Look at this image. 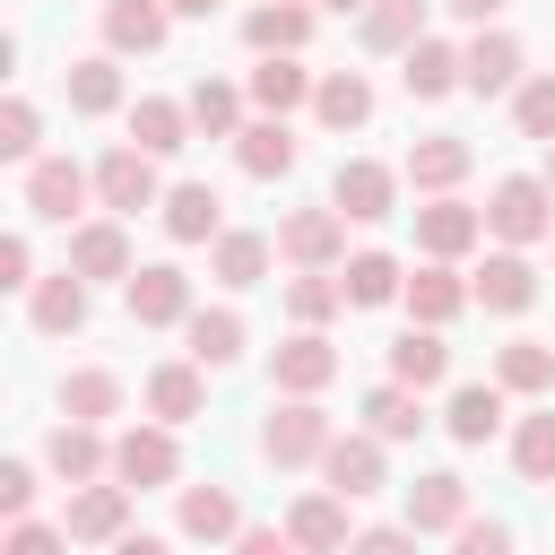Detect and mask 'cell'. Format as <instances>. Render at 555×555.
Segmentation results:
<instances>
[{
  "instance_id": "cell-1",
  "label": "cell",
  "mask_w": 555,
  "mask_h": 555,
  "mask_svg": "<svg viewBox=\"0 0 555 555\" xmlns=\"http://www.w3.org/2000/svg\"><path fill=\"white\" fill-rule=\"evenodd\" d=\"M330 408L312 399V390H278V408L260 416V460L269 468H321V451H330Z\"/></svg>"
},
{
  "instance_id": "cell-2",
  "label": "cell",
  "mask_w": 555,
  "mask_h": 555,
  "mask_svg": "<svg viewBox=\"0 0 555 555\" xmlns=\"http://www.w3.org/2000/svg\"><path fill=\"white\" fill-rule=\"evenodd\" d=\"M486 234L494 243H555V182L546 173H503L494 191H486Z\"/></svg>"
},
{
  "instance_id": "cell-3",
  "label": "cell",
  "mask_w": 555,
  "mask_h": 555,
  "mask_svg": "<svg viewBox=\"0 0 555 555\" xmlns=\"http://www.w3.org/2000/svg\"><path fill=\"white\" fill-rule=\"evenodd\" d=\"M130 494H139V486H121V477H87V486H69V503H61L69 546H121V538H130Z\"/></svg>"
},
{
  "instance_id": "cell-4",
  "label": "cell",
  "mask_w": 555,
  "mask_h": 555,
  "mask_svg": "<svg viewBox=\"0 0 555 555\" xmlns=\"http://www.w3.org/2000/svg\"><path fill=\"white\" fill-rule=\"evenodd\" d=\"M156 165H165V156H147L139 139L104 147V156H95V208H113V217H139V208H156V199H165Z\"/></svg>"
},
{
  "instance_id": "cell-5",
  "label": "cell",
  "mask_w": 555,
  "mask_h": 555,
  "mask_svg": "<svg viewBox=\"0 0 555 555\" xmlns=\"http://www.w3.org/2000/svg\"><path fill=\"white\" fill-rule=\"evenodd\" d=\"M278 260L286 269H347V217H338V199L286 208L278 217Z\"/></svg>"
},
{
  "instance_id": "cell-6",
  "label": "cell",
  "mask_w": 555,
  "mask_h": 555,
  "mask_svg": "<svg viewBox=\"0 0 555 555\" xmlns=\"http://www.w3.org/2000/svg\"><path fill=\"white\" fill-rule=\"evenodd\" d=\"M87 199H95V165H78V156H35L26 165V217L69 225Z\"/></svg>"
},
{
  "instance_id": "cell-7",
  "label": "cell",
  "mask_w": 555,
  "mask_h": 555,
  "mask_svg": "<svg viewBox=\"0 0 555 555\" xmlns=\"http://www.w3.org/2000/svg\"><path fill=\"white\" fill-rule=\"evenodd\" d=\"M486 243V208H468L460 191H425V208H416V251L425 260H468Z\"/></svg>"
},
{
  "instance_id": "cell-8",
  "label": "cell",
  "mask_w": 555,
  "mask_h": 555,
  "mask_svg": "<svg viewBox=\"0 0 555 555\" xmlns=\"http://www.w3.org/2000/svg\"><path fill=\"white\" fill-rule=\"evenodd\" d=\"M121 304H130V321L139 330H182L199 304H191V278L173 269V260H147V269H130L121 278Z\"/></svg>"
},
{
  "instance_id": "cell-9",
  "label": "cell",
  "mask_w": 555,
  "mask_h": 555,
  "mask_svg": "<svg viewBox=\"0 0 555 555\" xmlns=\"http://www.w3.org/2000/svg\"><path fill=\"white\" fill-rule=\"evenodd\" d=\"M113 477L121 486H173L182 477V442H173V425L165 416H147V425H130V434H113Z\"/></svg>"
},
{
  "instance_id": "cell-10",
  "label": "cell",
  "mask_w": 555,
  "mask_h": 555,
  "mask_svg": "<svg viewBox=\"0 0 555 555\" xmlns=\"http://www.w3.org/2000/svg\"><path fill=\"white\" fill-rule=\"evenodd\" d=\"M330 199H338L347 225H382V217L399 208V173H390L382 156H347V165L330 173Z\"/></svg>"
},
{
  "instance_id": "cell-11",
  "label": "cell",
  "mask_w": 555,
  "mask_h": 555,
  "mask_svg": "<svg viewBox=\"0 0 555 555\" xmlns=\"http://www.w3.org/2000/svg\"><path fill=\"white\" fill-rule=\"evenodd\" d=\"M390 442L364 425V434H330V451H321V486H338L347 503H364V494H382V477H390V460H382Z\"/></svg>"
},
{
  "instance_id": "cell-12",
  "label": "cell",
  "mask_w": 555,
  "mask_h": 555,
  "mask_svg": "<svg viewBox=\"0 0 555 555\" xmlns=\"http://www.w3.org/2000/svg\"><path fill=\"white\" fill-rule=\"evenodd\" d=\"M399 87H408L416 104H442V95H460V87H468V61H460V43H451V35H416V43L399 52Z\"/></svg>"
},
{
  "instance_id": "cell-13",
  "label": "cell",
  "mask_w": 555,
  "mask_h": 555,
  "mask_svg": "<svg viewBox=\"0 0 555 555\" xmlns=\"http://www.w3.org/2000/svg\"><path fill=\"white\" fill-rule=\"evenodd\" d=\"M468 286H477V304H486V312L520 321V312L538 304V260H529L520 243H503V251H486V269H477Z\"/></svg>"
},
{
  "instance_id": "cell-14",
  "label": "cell",
  "mask_w": 555,
  "mask_h": 555,
  "mask_svg": "<svg viewBox=\"0 0 555 555\" xmlns=\"http://www.w3.org/2000/svg\"><path fill=\"white\" fill-rule=\"evenodd\" d=\"M43 468H52L61 486L113 477V442H104V425H87V416H61V425H52V442H43Z\"/></svg>"
},
{
  "instance_id": "cell-15",
  "label": "cell",
  "mask_w": 555,
  "mask_h": 555,
  "mask_svg": "<svg viewBox=\"0 0 555 555\" xmlns=\"http://www.w3.org/2000/svg\"><path fill=\"white\" fill-rule=\"evenodd\" d=\"M468 520V477L460 468H425L416 486H408V529L416 538H451Z\"/></svg>"
},
{
  "instance_id": "cell-16",
  "label": "cell",
  "mask_w": 555,
  "mask_h": 555,
  "mask_svg": "<svg viewBox=\"0 0 555 555\" xmlns=\"http://www.w3.org/2000/svg\"><path fill=\"white\" fill-rule=\"evenodd\" d=\"M295 156H304V147H295V130H286V113H260V121L234 130V165H243L251 182H286Z\"/></svg>"
},
{
  "instance_id": "cell-17",
  "label": "cell",
  "mask_w": 555,
  "mask_h": 555,
  "mask_svg": "<svg viewBox=\"0 0 555 555\" xmlns=\"http://www.w3.org/2000/svg\"><path fill=\"white\" fill-rule=\"evenodd\" d=\"M69 269L87 278V286H104V278H130L139 260H130V234H121V217L104 208V217H87L78 234H69Z\"/></svg>"
},
{
  "instance_id": "cell-18",
  "label": "cell",
  "mask_w": 555,
  "mask_h": 555,
  "mask_svg": "<svg viewBox=\"0 0 555 555\" xmlns=\"http://www.w3.org/2000/svg\"><path fill=\"white\" fill-rule=\"evenodd\" d=\"M399 304H408V321H434V330H451V321L477 304V286H468L451 260H425V269L408 278V295H399Z\"/></svg>"
},
{
  "instance_id": "cell-19",
  "label": "cell",
  "mask_w": 555,
  "mask_h": 555,
  "mask_svg": "<svg viewBox=\"0 0 555 555\" xmlns=\"http://www.w3.org/2000/svg\"><path fill=\"white\" fill-rule=\"evenodd\" d=\"M26 321L43 330V338H69V330H87V278L61 260L52 278H35L26 286Z\"/></svg>"
},
{
  "instance_id": "cell-20",
  "label": "cell",
  "mask_w": 555,
  "mask_h": 555,
  "mask_svg": "<svg viewBox=\"0 0 555 555\" xmlns=\"http://www.w3.org/2000/svg\"><path fill=\"white\" fill-rule=\"evenodd\" d=\"M269 382H278V390H312V399H321V390L338 382V347H330L321 330H304V321H295V338L269 356Z\"/></svg>"
},
{
  "instance_id": "cell-21",
  "label": "cell",
  "mask_w": 555,
  "mask_h": 555,
  "mask_svg": "<svg viewBox=\"0 0 555 555\" xmlns=\"http://www.w3.org/2000/svg\"><path fill=\"white\" fill-rule=\"evenodd\" d=\"M503 399H512L503 382H460L451 408H442V434H451L460 451H486V442L503 434Z\"/></svg>"
},
{
  "instance_id": "cell-22",
  "label": "cell",
  "mask_w": 555,
  "mask_h": 555,
  "mask_svg": "<svg viewBox=\"0 0 555 555\" xmlns=\"http://www.w3.org/2000/svg\"><path fill=\"white\" fill-rule=\"evenodd\" d=\"M286 538L304 555H330V546H356V520H347V494L338 486H312L295 512H286Z\"/></svg>"
},
{
  "instance_id": "cell-23",
  "label": "cell",
  "mask_w": 555,
  "mask_h": 555,
  "mask_svg": "<svg viewBox=\"0 0 555 555\" xmlns=\"http://www.w3.org/2000/svg\"><path fill=\"white\" fill-rule=\"evenodd\" d=\"M460 61H468V95H512L520 87V35H503V26H477L460 43Z\"/></svg>"
},
{
  "instance_id": "cell-24",
  "label": "cell",
  "mask_w": 555,
  "mask_h": 555,
  "mask_svg": "<svg viewBox=\"0 0 555 555\" xmlns=\"http://www.w3.org/2000/svg\"><path fill=\"white\" fill-rule=\"evenodd\" d=\"M243 87H251V104H260V113H304L321 78L304 69V52H260V69H251Z\"/></svg>"
},
{
  "instance_id": "cell-25",
  "label": "cell",
  "mask_w": 555,
  "mask_h": 555,
  "mask_svg": "<svg viewBox=\"0 0 555 555\" xmlns=\"http://www.w3.org/2000/svg\"><path fill=\"white\" fill-rule=\"evenodd\" d=\"M156 217H165L173 243H217V234H225V199H217L208 182H173V191L156 199Z\"/></svg>"
},
{
  "instance_id": "cell-26",
  "label": "cell",
  "mask_w": 555,
  "mask_h": 555,
  "mask_svg": "<svg viewBox=\"0 0 555 555\" xmlns=\"http://www.w3.org/2000/svg\"><path fill=\"white\" fill-rule=\"evenodd\" d=\"M199 408H208V364H199V356H182V364H156V373H147V416L191 425Z\"/></svg>"
},
{
  "instance_id": "cell-27",
  "label": "cell",
  "mask_w": 555,
  "mask_h": 555,
  "mask_svg": "<svg viewBox=\"0 0 555 555\" xmlns=\"http://www.w3.org/2000/svg\"><path fill=\"white\" fill-rule=\"evenodd\" d=\"M173 9L165 0H104V52H165Z\"/></svg>"
},
{
  "instance_id": "cell-28",
  "label": "cell",
  "mask_w": 555,
  "mask_h": 555,
  "mask_svg": "<svg viewBox=\"0 0 555 555\" xmlns=\"http://www.w3.org/2000/svg\"><path fill=\"white\" fill-rule=\"evenodd\" d=\"M243 43L251 52H304L312 43V9L304 0H251L243 9Z\"/></svg>"
},
{
  "instance_id": "cell-29",
  "label": "cell",
  "mask_w": 555,
  "mask_h": 555,
  "mask_svg": "<svg viewBox=\"0 0 555 555\" xmlns=\"http://www.w3.org/2000/svg\"><path fill=\"white\" fill-rule=\"evenodd\" d=\"M468 165H477V147H468V139H451V130H434V139H416V147H408V165H399V173H408L416 191H460V182H468Z\"/></svg>"
},
{
  "instance_id": "cell-30",
  "label": "cell",
  "mask_w": 555,
  "mask_h": 555,
  "mask_svg": "<svg viewBox=\"0 0 555 555\" xmlns=\"http://www.w3.org/2000/svg\"><path fill=\"white\" fill-rule=\"evenodd\" d=\"M269 260H278V234H251V225H225V234L208 243L217 286H260V278H269Z\"/></svg>"
},
{
  "instance_id": "cell-31",
  "label": "cell",
  "mask_w": 555,
  "mask_h": 555,
  "mask_svg": "<svg viewBox=\"0 0 555 555\" xmlns=\"http://www.w3.org/2000/svg\"><path fill=\"white\" fill-rule=\"evenodd\" d=\"M451 373V347H442V330L434 321H408L399 338H390V382H408V390H434Z\"/></svg>"
},
{
  "instance_id": "cell-32",
  "label": "cell",
  "mask_w": 555,
  "mask_h": 555,
  "mask_svg": "<svg viewBox=\"0 0 555 555\" xmlns=\"http://www.w3.org/2000/svg\"><path fill=\"white\" fill-rule=\"evenodd\" d=\"M69 113H87V121H104V113H121V52H87V61H69Z\"/></svg>"
},
{
  "instance_id": "cell-33",
  "label": "cell",
  "mask_w": 555,
  "mask_h": 555,
  "mask_svg": "<svg viewBox=\"0 0 555 555\" xmlns=\"http://www.w3.org/2000/svg\"><path fill=\"white\" fill-rule=\"evenodd\" d=\"M312 113H321V130H364L373 121V78L364 69H321Z\"/></svg>"
},
{
  "instance_id": "cell-34",
  "label": "cell",
  "mask_w": 555,
  "mask_h": 555,
  "mask_svg": "<svg viewBox=\"0 0 555 555\" xmlns=\"http://www.w3.org/2000/svg\"><path fill=\"white\" fill-rule=\"evenodd\" d=\"M130 139H139L147 156H182L199 130H191V104H173V95H139V104H130Z\"/></svg>"
},
{
  "instance_id": "cell-35",
  "label": "cell",
  "mask_w": 555,
  "mask_h": 555,
  "mask_svg": "<svg viewBox=\"0 0 555 555\" xmlns=\"http://www.w3.org/2000/svg\"><path fill=\"white\" fill-rule=\"evenodd\" d=\"M173 529H182V538H208V546H225V538H243V503H234L225 486H182V512H173Z\"/></svg>"
},
{
  "instance_id": "cell-36",
  "label": "cell",
  "mask_w": 555,
  "mask_h": 555,
  "mask_svg": "<svg viewBox=\"0 0 555 555\" xmlns=\"http://www.w3.org/2000/svg\"><path fill=\"white\" fill-rule=\"evenodd\" d=\"M338 278H347V312H382V304H399V295H408V269H399L390 251H356Z\"/></svg>"
},
{
  "instance_id": "cell-37",
  "label": "cell",
  "mask_w": 555,
  "mask_h": 555,
  "mask_svg": "<svg viewBox=\"0 0 555 555\" xmlns=\"http://www.w3.org/2000/svg\"><path fill=\"white\" fill-rule=\"evenodd\" d=\"M494 382H503L512 399H546V390H555V347H546V338H512V347H494Z\"/></svg>"
},
{
  "instance_id": "cell-38",
  "label": "cell",
  "mask_w": 555,
  "mask_h": 555,
  "mask_svg": "<svg viewBox=\"0 0 555 555\" xmlns=\"http://www.w3.org/2000/svg\"><path fill=\"white\" fill-rule=\"evenodd\" d=\"M364 425H373L382 442H416V434H425V390H408V382H373V390H364Z\"/></svg>"
},
{
  "instance_id": "cell-39",
  "label": "cell",
  "mask_w": 555,
  "mask_h": 555,
  "mask_svg": "<svg viewBox=\"0 0 555 555\" xmlns=\"http://www.w3.org/2000/svg\"><path fill=\"white\" fill-rule=\"evenodd\" d=\"M286 312H295L304 330H330V321L347 312V278H338V269H295V278H286Z\"/></svg>"
},
{
  "instance_id": "cell-40",
  "label": "cell",
  "mask_w": 555,
  "mask_h": 555,
  "mask_svg": "<svg viewBox=\"0 0 555 555\" xmlns=\"http://www.w3.org/2000/svg\"><path fill=\"white\" fill-rule=\"evenodd\" d=\"M182 347H191V356H199L208 373H225V364L243 356V312H225V304L208 312V304H199V312L182 321Z\"/></svg>"
},
{
  "instance_id": "cell-41",
  "label": "cell",
  "mask_w": 555,
  "mask_h": 555,
  "mask_svg": "<svg viewBox=\"0 0 555 555\" xmlns=\"http://www.w3.org/2000/svg\"><path fill=\"white\" fill-rule=\"evenodd\" d=\"M425 9L434 0H364V52H408L416 35H425Z\"/></svg>"
},
{
  "instance_id": "cell-42",
  "label": "cell",
  "mask_w": 555,
  "mask_h": 555,
  "mask_svg": "<svg viewBox=\"0 0 555 555\" xmlns=\"http://www.w3.org/2000/svg\"><path fill=\"white\" fill-rule=\"evenodd\" d=\"M512 468H520L529 486H555V408H546V399L512 425Z\"/></svg>"
},
{
  "instance_id": "cell-43",
  "label": "cell",
  "mask_w": 555,
  "mask_h": 555,
  "mask_svg": "<svg viewBox=\"0 0 555 555\" xmlns=\"http://www.w3.org/2000/svg\"><path fill=\"white\" fill-rule=\"evenodd\" d=\"M243 95H251V87L199 78V87L182 95V104H191V130H199V139H234V130H243Z\"/></svg>"
},
{
  "instance_id": "cell-44",
  "label": "cell",
  "mask_w": 555,
  "mask_h": 555,
  "mask_svg": "<svg viewBox=\"0 0 555 555\" xmlns=\"http://www.w3.org/2000/svg\"><path fill=\"white\" fill-rule=\"evenodd\" d=\"M61 416H87V425L121 416V373H104V364H78V373L61 382Z\"/></svg>"
},
{
  "instance_id": "cell-45",
  "label": "cell",
  "mask_w": 555,
  "mask_h": 555,
  "mask_svg": "<svg viewBox=\"0 0 555 555\" xmlns=\"http://www.w3.org/2000/svg\"><path fill=\"white\" fill-rule=\"evenodd\" d=\"M512 121H520V139H538V147L555 139V69H546V78H520V87H512Z\"/></svg>"
},
{
  "instance_id": "cell-46",
  "label": "cell",
  "mask_w": 555,
  "mask_h": 555,
  "mask_svg": "<svg viewBox=\"0 0 555 555\" xmlns=\"http://www.w3.org/2000/svg\"><path fill=\"white\" fill-rule=\"evenodd\" d=\"M35 139H43V113H35L26 95H9V104H0V156H9V165H35Z\"/></svg>"
},
{
  "instance_id": "cell-47",
  "label": "cell",
  "mask_w": 555,
  "mask_h": 555,
  "mask_svg": "<svg viewBox=\"0 0 555 555\" xmlns=\"http://www.w3.org/2000/svg\"><path fill=\"white\" fill-rule=\"evenodd\" d=\"M0 286H9V295L35 286V243H26V234H0Z\"/></svg>"
},
{
  "instance_id": "cell-48",
  "label": "cell",
  "mask_w": 555,
  "mask_h": 555,
  "mask_svg": "<svg viewBox=\"0 0 555 555\" xmlns=\"http://www.w3.org/2000/svg\"><path fill=\"white\" fill-rule=\"evenodd\" d=\"M43 546H69V529H61V520H26V512H17V520H9V555H43Z\"/></svg>"
},
{
  "instance_id": "cell-49",
  "label": "cell",
  "mask_w": 555,
  "mask_h": 555,
  "mask_svg": "<svg viewBox=\"0 0 555 555\" xmlns=\"http://www.w3.org/2000/svg\"><path fill=\"white\" fill-rule=\"evenodd\" d=\"M451 546H460V555H503V546H512V529H503V520H477V512H468V520L451 529Z\"/></svg>"
},
{
  "instance_id": "cell-50",
  "label": "cell",
  "mask_w": 555,
  "mask_h": 555,
  "mask_svg": "<svg viewBox=\"0 0 555 555\" xmlns=\"http://www.w3.org/2000/svg\"><path fill=\"white\" fill-rule=\"evenodd\" d=\"M26 503H35V468L26 460H0V520H17Z\"/></svg>"
},
{
  "instance_id": "cell-51",
  "label": "cell",
  "mask_w": 555,
  "mask_h": 555,
  "mask_svg": "<svg viewBox=\"0 0 555 555\" xmlns=\"http://www.w3.org/2000/svg\"><path fill=\"white\" fill-rule=\"evenodd\" d=\"M416 529L408 520H373V529H356V546H373V555H390V546H408Z\"/></svg>"
},
{
  "instance_id": "cell-52",
  "label": "cell",
  "mask_w": 555,
  "mask_h": 555,
  "mask_svg": "<svg viewBox=\"0 0 555 555\" xmlns=\"http://www.w3.org/2000/svg\"><path fill=\"white\" fill-rule=\"evenodd\" d=\"M234 546H243V555H286L295 538H286V529H260V520H243V538H234Z\"/></svg>"
},
{
  "instance_id": "cell-53",
  "label": "cell",
  "mask_w": 555,
  "mask_h": 555,
  "mask_svg": "<svg viewBox=\"0 0 555 555\" xmlns=\"http://www.w3.org/2000/svg\"><path fill=\"white\" fill-rule=\"evenodd\" d=\"M442 9H451L460 26H494V9H503V0H442Z\"/></svg>"
},
{
  "instance_id": "cell-54",
  "label": "cell",
  "mask_w": 555,
  "mask_h": 555,
  "mask_svg": "<svg viewBox=\"0 0 555 555\" xmlns=\"http://www.w3.org/2000/svg\"><path fill=\"white\" fill-rule=\"evenodd\" d=\"M173 17H217V0H165Z\"/></svg>"
},
{
  "instance_id": "cell-55",
  "label": "cell",
  "mask_w": 555,
  "mask_h": 555,
  "mask_svg": "<svg viewBox=\"0 0 555 555\" xmlns=\"http://www.w3.org/2000/svg\"><path fill=\"white\" fill-rule=\"evenodd\" d=\"M321 9H338V17H347V9H356V17H364V0H321Z\"/></svg>"
},
{
  "instance_id": "cell-56",
  "label": "cell",
  "mask_w": 555,
  "mask_h": 555,
  "mask_svg": "<svg viewBox=\"0 0 555 555\" xmlns=\"http://www.w3.org/2000/svg\"><path fill=\"white\" fill-rule=\"evenodd\" d=\"M546 182H555V139H546Z\"/></svg>"
}]
</instances>
